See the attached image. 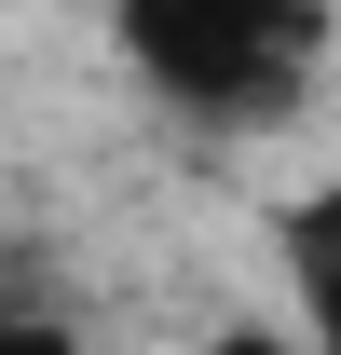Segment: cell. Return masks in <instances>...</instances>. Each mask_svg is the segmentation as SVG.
<instances>
[{
	"label": "cell",
	"instance_id": "2",
	"mask_svg": "<svg viewBox=\"0 0 341 355\" xmlns=\"http://www.w3.org/2000/svg\"><path fill=\"white\" fill-rule=\"evenodd\" d=\"M273 260H287V314L300 355H341V178H314L287 219H273Z\"/></svg>",
	"mask_w": 341,
	"mask_h": 355
},
{
	"label": "cell",
	"instance_id": "3",
	"mask_svg": "<svg viewBox=\"0 0 341 355\" xmlns=\"http://www.w3.org/2000/svg\"><path fill=\"white\" fill-rule=\"evenodd\" d=\"M0 355H82V328L42 314V301H0Z\"/></svg>",
	"mask_w": 341,
	"mask_h": 355
},
{
	"label": "cell",
	"instance_id": "1",
	"mask_svg": "<svg viewBox=\"0 0 341 355\" xmlns=\"http://www.w3.org/2000/svg\"><path fill=\"white\" fill-rule=\"evenodd\" d=\"M110 42L177 123L259 137L328 69V0H110Z\"/></svg>",
	"mask_w": 341,
	"mask_h": 355
},
{
	"label": "cell",
	"instance_id": "4",
	"mask_svg": "<svg viewBox=\"0 0 341 355\" xmlns=\"http://www.w3.org/2000/svg\"><path fill=\"white\" fill-rule=\"evenodd\" d=\"M218 355H300V342H246V328H232V342H218Z\"/></svg>",
	"mask_w": 341,
	"mask_h": 355
}]
</instances>
